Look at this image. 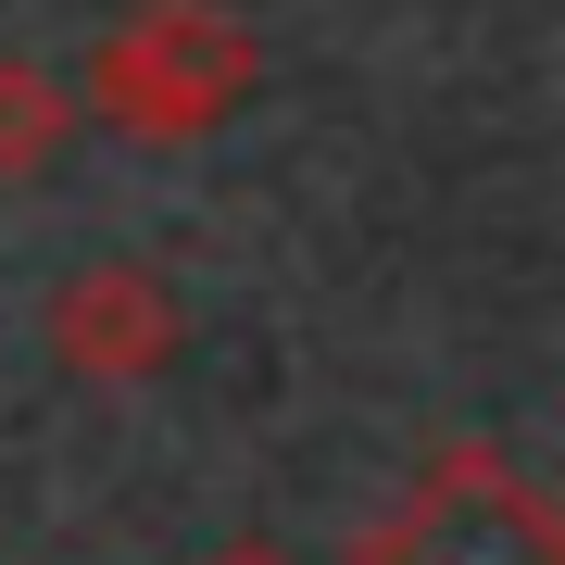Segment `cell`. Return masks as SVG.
Listing matches in <instances>:
<instances>
[{"instance_id": "5", "label": "cell", "mask_w": 565, "mask_h": 565, "mask_svg": "<svg viewBox=\"0 0 565 565\" xmlns=\"http://www.w3.org/2000/svg\"><path fill=\"white\" fill-rule=\"evenodd\" d=\"M202 565H302V553H289V541H214Z\"/></svg>"}, {"instance_id": "1", "label": "cell", "mask_w": 565, "mask_h": 565, "mask_svg": "<svg viewBox=\"0 0 565 565\" xmlns=\"http://www.w3.org/2000/svg\"><path fill=\"white\" fill-rule=\"evenodd\" d=\"M264 88V39L226 0H139L102 25V51L76 63V114H102L139 151H189L214 126H239Z\"/></svg>"}, {"instance_id": "2", "label": "cell", "mask_w": 565, "mask_h": 565, "mask_svg": "<svg viewBox=\"0 0 565 565\" xmlns=\"http://www.w3.org/2000/svg\"><path fill=\"white\" fill-rule=\"evenodd\" d=\"M340 565H565V515L515 452L452 440L415 465V490L390 515H364L340 541Z\"/></svg>"}, {"instance_id": "3", "label": "cell", "mask_w": 565, "mask_h": 565, "mask_svg": "<svg viewBox=\"0 0 565 565\" xmlns=\"http://www.w3.org/2000/svg\"><path fill=\"white\" fill-rule=\"evenodd\" d=\"M39 340H51V364H63V377H88V390H151L163 364L189 352V302L163 289V264L102 252V264H76V277L51 289Z\"/></svg>"}, {"instance_id": "4", "label": "cell", "mask_w": 565, "mask_h": 565, "mask_svg": "<svg viewBox=\"0 0 565 565\" xmlns=\"http://www.w3.org/2000/svg\"><path fill=\"white\" fill-rule=\"evenodd\" d=\"M63 139H76V76L39 63V51H0V189L51 177Z\"/></svg>"}]
</instances>
